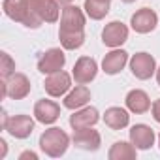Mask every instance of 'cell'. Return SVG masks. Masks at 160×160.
<instances>
[{
    "label": "cell",
    "mask_w": 160,
    "mask_h": 160,
    "mask_svg": "<svg viewBox=\"0 0 160 160\" xmlns=\"http://www.w3.org/2000/svg\"><path fill=\"white\" fill-rule=\"evenodd\" d=\"M55 2H58L60 6H70V4L73 2V0H55Z\"/></svg>",
    "instance_id": "cell-28"
},
{
    "label": "cell",
    "mask_w": 160,
    "mask_h": 160,
    "mask_svg": "<svg viewBox=\"0 0 160 160\" xmlns=\"http://www.w3.org/2000/svg\"><path fill=\"white\" fill-rule=\"evenodd\" d=\"M58 2L55 0H38V12L43 23H57L58 21Z\"/></svg>",
    "instance_id": "cell-22"
},
{
    "label": "cell",
    "mask_w": 160,
    "mask_h": 160,
    "mask_svg": "<svg viewBox=\"0 0 160 160\" xmlns=\"http://www.w3.org/2000/svg\"><path fill=\"white\" fill-rule=\"evenodd\" d=\"M58 30H85V13L77 6H64Z\"/></svg>",
    "instance_id": "cell-12"
},
{
    "label": "cell",
    "mask_w": 160,
    "mask_h": 160,
    "mask_svg": "<svg viewBox=\"0 0 160 160\" xmlns=\"http://www.w3.org/2000/svg\"><path fill=\"white\" fill-rule=\"evenodd\" d=\"M83 10L92 21H100L109 13V2H102V0H85Z\"/></svg>",
    "instance_id": "cell-23"
},
{
    "label": "cell",
    "mask_w": 160,
    "mask_h": 160,
    "mask_svg": "<svg viewBox=\"0 0 160 160\" xmlns=\"http://www.w3.org/2000/svg\"><path fill=\"white\" fill-rule=\"evenodd\" d=\"M72 141L77 149L81 151H89V152H94L100 149L102 145V136L98 130H94L92 126L89 128H79V130H73V136H72Z\"/></svg>",
    "instance_id": "cell-6"
},
{
    "label": "cell",
    "mask_w": 160,
    "mask_h": 160,
    "mask_svg": "<svg viewBox=\"0 0 160 160\" xmlns=\"http://www.w3.org/2000/svg\"><path fill=\"white\" fill-rule=\"evenodd\" d=\"M126 108H128V111H132V113H136V115H143V113H147L149 109H151V98H149V94L145 92V91H141V89H132L128 94H126Z\"/></svg>",
    "instance_id": "cell-16"
},
{
    "label": "cell",
    "mask_w": 160,
    "mask_h": 160,
    "mask_svg": "<svg viewBox=\"0 0 160 160\" xmlns=\"http://www.w3.org/2000/svg\"><path fill=\"white\" fill-rule=\"evenodd\" d=\"M154 130L147 124H134L130 128V141L136 149L147 151L154 145Z\"/></svg>",
    "instance_id": "cell-14"
},
{
    "label": "cell",
    "mask_w": 160,
    "mask_h": 160,
    "mask_svg": "<svg viewBox=\"0 0 160 160\" xmlns=\"http://www.w3.org/2000/svg\"><path fill=\"white\" fill-rule=\"evenodd\" d=\"M13 72H15V62H13V58H12L6 51H2V53H0V75H2V79H6V77H10Z\"/></svg>",
    "instance_id": "cell-24"
},
{
    "label": "cell",
    "mask_w": 160,
    "mask_h": 160,
    "mask_svg": "<svg viewBox=\"0 0 160 160\" xmlns=\"http://www.w3.org/2000/svg\"><path fill=\"white\" fill-rule=\"evenodd\" d=\"M89 100H91V91H89L85 85H77L75 89H72V91L64 96V108L75 111V109L85 108V106L89 104Z\"/></svg>",
    "instance_id": "cell-18"
},
{
    "label": "cell",
    "mask_w": 160,
    "mask_h": 160,
    "mask_svg": "<svg viewBox=\"0 0 160 160\" xmlns=\"http://www.w3.org/2000/svg\"><path fill=\"white\" fill-rule=\"evenodd\" d=\"M34 117L42 124H53L60 117V106L53 100H38L34 106Z\"/></svg>",
    "instance_id": "cell-13"
},
{
    "label": "cell",
    "mask_w": 160,
    "mask_h": 160,
    "mask_svg": "<svg viewBox=\"0 0 160 160\" xmlns=\"http://www.w3.org/2000/svg\"><path fill=\"white\" fill-rule=\"evenodd\" d=\"M100 121V113L96 108H81V109H75L73 115H70V126L73 130H79V128H89V126H94L96 122Z\"/></svg>",
    "instance_id": "cell-15"
},
{
    "label": "cell",
    "mask_w": 160,
    "mask_h": 160,
    "mask_svg": "<svg viewBox=\"0 0 160 160\" xmlns=\"http://www.w3.org/2000/svg\"><path fill=\"white\" fill-rule=\"evenodd\" d=\"M2 10L12 21L28 28H38L43 23L38 12V0H4Z\"/></svg>",
    "instance_id": "cell-1"
},
{
    "label": "cell",
    "mask_w": 160,
    "mask_h": 160,
    "mask_svg": "<svg viewBox=\"0 0 160 160\" xmlns=\"http://www.w3.org/2000/svg\"><path fill=\"white\" fill-rule=\"evenodd\" d=\"M121 2H124V4H132V2H136V0H121Z\"/></svg>",
    "instance_id": "cell-30"
},
{
    "label": "cell",
    "mask_w": 160,
    "mask_h": 160,
    "mask_svg": "<svg viewBox=\"0 0 160 160\" xmlns=\"http://www.w3.org/2000/svg\"><path fill=\"white\" fill-rule=\"evenodd\" d=\"M151 113H152V119L160 124V98L152 102V106H151Z\"/></svg>",
    "instance_id": "cell-25"
},
{
    "label": "cell",
    "mask_w": 160,
    "mask_h": 160,
    "mask_svg": "<svg viewBox=\"0 0 160 160\" xmlns=\"http://www.w3.org/2000/svg\"><path fill=\"white\" fill-rule=\"evenodd\" d=\"M58 40L66 51L79 49L85 43V30H58Z\"/></svg>",
    "instance_id": "cell-20"
},
{
    "label": "cell",
    "mask_w": 160,
    "mask_h": 160,
    "mask_svg": "<svg viewBox=\"0 0 160 160\" xmlns=\"http://www.w3.org/2000/svg\"><path fill=\"white\" fill-rule=\"evenodd\" d=\"M66 64V55L60 47H51L47 49L40 58H38V72L40 73H55L58 70H62Z\"/></svg>",
    "instance_id": "cell-5"
},
{
    "label": "cell",
    "mask_w": 160,
    "mask_h": 160,
    "mask_svg": "<svg viewBox=\"0 0 160 160\" xmlns=\"http://www.w3.org/2000/svg\"><path fill=\"white\" fill-rule=\"evenodd\" d=\"M136 147L132 145V141H115L108 152L109 160H136Z\"/></svg>",
    "instance_id": "cell-21"
},
{
    "label": "cell",
    "mask_w": 160,
    "mask_h": 160,
    "mask_svg": "<svg viewBox=\"0 0 160 160\" xmlns=\"http://www.w3.org/2000/svg\"><path fill=\"white\" fill-rule=\"evenodd\" d=\"M126 62H128V53H126L124 49H113V51H109V53L104 57V60H102V70H104L108 75H115V73H119V72L126 66Z\"/></svg>",
    "instance_id": "cell-17"
},
{
    "label": "cell",
    "mask_w": 160,
    "mask_h": 160,
    "mask_svg": "<svg viewBox=\"0 0 160 160\" xmlns=\"http://www.w3.org/2000/svg\"><path fill=\"white\" fill-rule=\"evenodd\" d=\"M4 130H8V134L13 136L15 139H27L34 132V121L28 115H13L8 117Z\"/></svg>",
    "instance_id": "cell-10"
},
{
    "label": "cell",
    "mask_w": 160,
    "mask_h": 160,
    "mask_svg": "<svg viewBox=\"0 0 160 160\" xmlns=\"http://www.w3.org/2000/svg\"><path fill=\"white\" fill-rule=\"evenodd\" d=\"M0 147H2V152H0V156L4 158V156H6V141H4V139H0Z\"/></svg>",
    "instance_id": "cell-27"
},
{
    "label": "cell",
    "mask_w": 160,
    "mask_h": 160,
    "mask_svg": "<svg viewBox=\"0 0 160 160\" xmlns=\"http://www.w3.org/2000/svg\"><path fill=\"white\" fill-rule=\"evenodd\" d=\"M130 72H132V75L136 79H141V81L151 79L156 73V60H154V57L145 53V51L132 55V58H130Z\"/></svg>",
    "instance_id": "cell-4"
},
{
    "label": "cell",
    "mask_w": 160,
    "mask_h": 160,
    "mask_svg": "<svg viewBox=\"0 0 160 160\" xmlns=\"http://www.w3.org/2000/svg\"><path fill=\"white\" fill-rule=\"evenodd\" d=\"M102 2H109V4H111V0H102Z\"/></svg>",
    "instance_id": "cell-31"
},
{
    "label": "cell",
    "mask_w": 160,
    "mask_h": 160,
    "mask_svg": "<svg viewBox=\"0 0 160 160\" xmlns=\"http://www.w3.org/2000/svg\"><path fill=\"white\" fill-rule=\"evenodd\" d=\"M40 149L51 156V158H60L62 154H66L68 147H70V136L62 130V128H49L40 136Z\"/></svg>",
    "instance_id": "cell-2"
},
{
    "label": "cell",
    "mask_w": 160,
    "mask_h": 160,
    "mask_svg": "<svg viewBox=\"0 0 160 160\" xmlns=\"http://www.w3.org/2000/svg\"><path fill=\"white\" fill-rule=\"evenodd\" d=\"M126 40H128V27L121 21H111L102 30V42H104V45H108L111 49L121 47Z\"/></svg>",
    "instance_id": "cell-9"
},
{
    "label": "cell",
    "mask_w": 160,
    "mask_h": 160,
    "mask_svg": "<svg viewBox=\"0 0 160 160\" xmlns=\"http://www.w3.org/2000/svg\"><path fill=\"white\" fill-rule=\"evenodd\" d=\"M158 145H160V136H158Z\"/></svg>",
    "instance_id": "cell-32"
},
{
    "label": "cell",
    "mask_w": 160,
    "mask_h": 160,
    "mask_svg": "<svg viewBox=\"0 0 160 160\" xmlns=\"http://www.w3.org/2000/svg\"><path fill=\"white\" fill-rule=\"evenodd\" d=\"M104 122L111 130H122L130 124V115L122 108H108L104 113Z\"/></svg>",
    "instance_id": "cell-19"
},
{
    "label": "cell",
    "mask_w": 160,
    "mask_h": 160,
    "mask_svg": "<svg viewBox=\"0 0 160 160\" xmlns=\"http://www.w3.org/2000/svg\"><path fill=\"white\" fill-rule=\"evenodd\" d=\"M156 83H158V87H160V68H156Z\"/></svg>",
    "instance_id": "cell-29"
},
{
    "label": "cell",
    "mask_w": 160,
    "mask_h": 160,
    "mask_svg": "<svg viewBox=\"0 0 160 160\" xmlns=\"http://www.w3.org/2000/svg\"><path fill=\"white\" fill-rule=\"evenodd\" d=\"M96 73H98V64H96V60L92 57H79L77 62L73 64V72H72L77 85L91 83L96 77Z\"/></svg>",
    "instance_id": "cell-8"
},
{
    "label": "cell",
    "mask_w": 160,
    "mask_h": 160,
    "mask_svg": "<svg viewBox=\"0 0 160 160\" xmlns=\"http://www.w3.org/2000/svg\"><path fill=\"white\" fill-rule=\"evenodd\" d=\"M72 87V77L70 73H66L64 70H58L55 73H49L47 79H45V83H43V89L49 96L53 98H60L64 96Z\"/></svg>",
    "instance_id": "cell-7"
},
{
    "label": "cell",
    "mask_w": 160,
    "mask_h": 160,
    "mask_svg": "<svg viewBox=\"0 0 160 160\" xmlns=\"http://www.w3.org/2000/svg\"><path fill=\"white\" fill-rule=\"evenodd\" d=\"M27 158H30V160H38V154L32 152V151H25V152L19 154V160H27Z\"/></svg>",
    "instance_id": "cell-26"
},
{
    "label": "cell",
    "mask_w": 160,
    "mask_h": 160,
    "mask_svg": "<svg viewBox=\"0 0 160 160\" xmlns=\"http://www.w3.org/2000/svg\"><path fill=\"white\" fill-rule=\"evenodd\" d=\"M130 25H132V28H134L138 34H149V32H152V30L156 28V25H158V15H156L154 10H151V8H141V10H138V12L132 15Z\"/></svg>",
    "instance_id": "cell-11"
},
{
    "label": "cell",
    "mask_w": 160,
    "mask_h": 160,
    "mask_svg": "<svg viewBox=\"0 0 160 160\" xmlns=\"http://www.w3.org/2000/svg\"><path fill=\"white\" fill-rule=\"evenodd\" d=\"M30 94V79L25 73L13 72L10 77L2 79V98L23 100Z\"/></svg>",
    "instance_id": "cell-3"
}]
</instances>
